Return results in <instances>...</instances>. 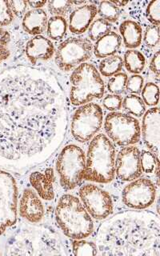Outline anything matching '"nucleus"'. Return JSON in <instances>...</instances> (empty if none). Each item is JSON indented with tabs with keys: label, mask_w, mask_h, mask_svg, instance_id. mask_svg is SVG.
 Listing matches in <instances>:
<instances>
[{
	"label": "nucleus",
	"mask_w": 160,
	"mask_h": 256,
	"mask_svg": "<svg viewBox=\"0 0 160 256\" xmlns=\"http://www.w3.org/2000/svg\"><path fill=\"white\" fill-rule=\"evenodd\" d=\"M68 121L53 72L25 65L0 72V165L22 172L46 162L62 146Z\"/></svg>",
	"instance_id": "f257e3e1"
},
{
	"label": "nucleus",
	"mask_w": 160,
	"mask_h": 256,
	"mask_svg": "<svg viewBox=\"0 0 160 256\" xmlns=\"http://www.w3.org/2000/svg\"><path fill=\"white\" fill-rule=\"evenodd\" d=\"M96 242L102 256L160 254V224L154 214L125 212L98 228Z\"/></svg>",
	"instance_id": "f03ea898"
},
{
	"label": "nucleus",
	"mask_w": 160,
	"mask_h": 256,
	"mask_svg": "<svg viewBox=\"0 0 160 256\" xmlns=\"http://www.w3.org/2000/svg\"><path fill=\"white\" fill-rule=\"evenodd\" d=\"M56 218L65 236L73 240H84L92 234L94 224L90 214L76 196L64 194L56 208Z\"/></svg>",
	"instance_id": "7ed1b4c3"
},
{
	"label": "nucleus",
	"mask_w": 160,
	"mask_h": 256,
	"mask_svg": "<svg viewBox=\"0 0 160 256\" xmlns=\"http://www.w3.org/2000/svg\"><path fill=\"white\" fill-rule=\"evenodd\" d=\"M116 174V148L105 134L94 136L88 146L84 180L108 184Z\"/></svg>",
	"instance_id": "20e7f679"
},
{
	"label": "nucleus",
	"mask_w": 160,
	"mask_h": 256,
	"mask_svg": "<svg viewBox=\"0 0 160 256\" xmlns=\"http://www.w3.org/2000/svg\"><path fill=\"white\" fill-rule=\"evenodd\" d=\"M70 82V100L74 106H82L104 96V80L92 64H80L72 72Z\"/></svg>",
	"instance_id": "39448f33"
},
{
	"label": "nucleus",
	"mask_w": 160,
	"mask_h": 256,
	"mask_svg": "<svg viewBox=\"0 0 160 256\" xmlns=\"http://www.w3.org/2000/svg\"><path fill=\"white\" fill-rule=\"evenodd\" d=\"M56 170L62 188L68 190L76 188L84 180L86 170V156L84 150L74 144L65 146L58 156Z\"/></svg>",
	"instance_id": "423d86ee"
},
{
	"label": "nucleus",
	"mask_w": 160,
	"mask_h": 256,
	"mask_svg": "<svg viewBox=\"0 0 160 256\" xmlns=\"http://www.w3.org/2000/svg\"><path fill=\"white\" fill-rule=\"evenodd\" d=\"M104 128L108 137L118 146H132L140 141V122L129 114L112 112L105 118Z\"/></svg>",
	"instance_id": "0eeeda50"
},
{
	"label": "nucleus",
	"mask_w": 160,
	"mask_h": 256,
	"mask_svg": "<svg viewBox=\"0 0 160 256\" xmlns=\"http://www.w3.org/2000/svg\"><path fill=\"white\" fill-rule=\"evenodd\" d=\"M102 121L104 113L98 104H84L76 110L72 118V136L80 142H88L98 133Z\"/></svg>",
	"instance_id": "6e6552de"
},
{
	"label": "nucleus",
	"mask_w": 160,
	"mask_h": 256,
	"mask_svg": "<svg viewBox=\"0 0 160 256\" xmlns=\"http://www.w3.org/2000/svg\"><path fill=\"white\" fill-rule=\"evenodd\" d=\"M92 50L93 46L88 38H68L56 50V65L62 72H70L92 58Z\"/></svg>",
	"instance_id": "1a4fd4ad"
},
{
	"label": "nucleus",
	"mask_w": 160,
	"mask_h": 256,
	"mask_svg": "<svg viewBox=\"0 0 160 256\" xmlns=\"http://www.w3.org/2000/svg\"><path fill=\"white\" fill-rule=\"evenodd\" d=\"M18 188L12 174L0 170V234L17 220Z\"/></svg>",
	"instance_id": "9d476101"
},
{
	"label": "nucleus",
	"mask_w": 160,
	"mask_h": 256,
	"mask_svg": "<svg viewBox=\"0 0 160 256\" xmlns=\"http://www.w3.org/2000/svg\"><path fill=\"white\" fill-rule=\"evenodd\" d=\"M80 198L88 213L96 220H104L113 212V202L106 190L94 184H86L80 190Z\"/></svg>",
	"instance_id": "9b49d317"
},
{
	"label": "nucleus",
	"mask_w": 160,
	"mask_h": 256,
	"mask_svg": "<svg viewBox=\"0 0 160 256\" xmlns=\"http://www.w3.org/2000/svg\"><path fill=\"white\" fill-rule=\"evenodd\" d=\"M156 188L150 180L136 178L126 185L122 192V200L128 208L142 210L154 202Z\"/></svg>",
	"instance_id": "f8f14e48"
},
{
	"label": "nucleus",
	"mask_w": 160,
	"mask_h": 256,
	"mask_svg": "<svg viewBox=\"0 0 160 256\" xmlns=\"http://www.w3.org/2000/svg\"><path fill=\"white\" fill-rule=\"evenodd\" d=\"M140 152L134 146H128L118 152L116 158V174L122 181L132 182L142 174Z\"/></svg>",
	"instance_id": "ddd939ff"
},
{
	"label": "nucleus",
	"mask_w": 160,
	"mask_h": 256,
	"mask_svg": "<svg viewBox=\"0 0 160 256\" xmlns=\"http://www.w3.org/2000/svg\"><path fill=\"white\" fill-rule=\"evenodd\" d=\"M142 136L144 144L160 160V113L158 108H150L144 114Z\"/></svg>",
	"instance_id": "4468645a"
},
{
	"label": "nucleus",
	"mask_w": 160,
	"mask_h": 256,
	"mask_svg": "<svg viewBox=\"0 0 160 256\" xmlns=\"http://www.w3.org/2000/svg\"><path fill=\"white\" fill-rule=\"evenodd\" d=\"M20 214L29 222L36 224L42 220L44 208L38 194L30 188L25 189L20 198Z\"/></svg>",
	"instance_id": "2eb2a0df"
},
{
	"label": "nucleus",
	"mask_w": 160,
	"mask_h": 256,
	"mask_svg": "<svg viewBox=\"0 0 160 256\" xmlns=\"http://www.w3.org/2000/svg\"><path fill=\"white\" fill-rule=\"evenodd\" d=\"M25 53L30 64H36L40 60L46 61L54 56V45L44 36H36L28 41Z\"/></svg>",
	"instance_id": "dca6fc26"
},
{
	"label": "nucleus",
	"mask_w": 160,
	"mask_h": 256,
	"mask_svg": "<svg viewBox=\"0 0 160 256\" xmlns=\"http://www.w3.org/2000/svg\"><path fill=\"white\" fill-rule=\"evenodd\" d=\"M98 10L94 4L82 5L72 12L69 20V29L73 34H82L93 22Z\"/></svg>",
	"instance_id": "f3484780"
},
{
	"label": "nucleus",
	"mask_w": 160,
	"mask_h": 256,
	"mask_svg": "<svg viewBox=\"0 0 160 256\" xmlns=\"http://www.w3.org/2000/svg\"><path fill=\"white\" fill-rule=\"evenodd\" d=\"M29 180L40 198L48 201L54 198V174L52 168H48L44 172H32Z\"/></svg>",
	"instance_id": "a211bd4d"
},
{
	"label": "nucleus",
	"mask_w": 160,
	"mask_h": 256,
	"mask_svg": "<svg viewBox=\"0 0 160 256\" xmlns=\"http://www.w3.org/2000/svg\"><path fill=\"white\" fill-rule=\"evenodd\" d=\"M48 16L42 9H32L26 12L22 17V28L32 36H40L48 26Z\"/></svg>",
	"instance_id": "6ab92c4d"
},
{
	"label": "nucleus",
	"mask_w": 160,
	"mask_h": 256,
	"mask_svg": "<svg viewBox=\"0 0 160 256\" xmlns=\"http://www.w3.org/2000/svg\"><path fill=\"white\" fill-rule=\"evenodd\" d=\"M121 37L116 32H110L96 41L93 52L97 58H106L116 54L121 46Z\"/></svg>",
	"instance_id": "aec40b11"
},
{
	"label": "nucleus",
	"mask_w": 160,
	"mask_h": 256,
	"mask_svg": "<svg viewBox=\"0 0 160 256\" xmlns=\"http://www.w3.org/2000/svg\"><path fill=\"white\" fill-rule=\"evenodd\" d=\"M120 32L126 48L134 49L142 42V28L133 20H126L120 24Z\"/></svg>",
	"instance_id": "412c9836"
},
{
	"label": "nucleus",
	"mask_w": 160,
	"mask_h": 256,
	"mask_svg": "<svg viewBox=\"0 0 160 256\" xmlns=\"http://www.w3.org/2000/svg\"><path fill=\"white\" fill-rule=\"evenodd\" d=\"M124 65L130 73L138 74L144 70L146 64V60L144 54L138 50H128L125 52Z\"/></svg>",
	"instance_id": "4be33fe9"
},
{
	"label": "nucleus",
	"mask_w": 160,
	"mask_h": 256,
	"mask_svg": "<svg viewBox=\"0 0 160 256\" xmlns=\"http://www.w3.org/2000/svg\"><path fill=\"white\" fill-rule=\"evenodd\" d=\"M68 22L62 16H52L48 21V34L53 40H61L66 36Z\"/></svg>",
	"instance_id": "5701e85b"
},
{
	"label": "nucleus",
	"mask_w": 160,
	"mask_h": 256,
	"mask_svg": "<svg viewBox=\"0 0 160 256\" xmlns=\"http://www.w3.org/2000/svg\"><path fill=\"white\" fill-rule=\"evenodd\" d=\"M122 108L128 113L134 117H141L146 112V104L137 94H129L122 100Z\"/></svg>",
	"instance_id": "b1692460"
},
{
	"label": "nucleus",
	"mask_w": 160,
	"mask_h": 256,
	"mask_svg": "<svg viewBox=\"0 0 160 256\" xmlns=\"http://www.w3.org/2000/svg\"><path fill=\"white\" fill-rule=\"evenodd\" d=\"M124 66V60L118 56H108L102 58L100 64V72L106 77H112L120 73Z\"/></svg>",
	"instance_id": "393cba45"
},
{
	"label": "nucleus",
	"mask_w": 160,
	"mask_h": 256,
	"mask_svg": "<svg viewBox=\"0 0 160 256\" xmlns=\"http://www.w3.org/2000/svg\"><path fill=\"white\" fill-rule=\"evenodd\" d=\"M110 32H112V24L101 18L94 20L88 28L89 37L92 41H96V42Z\"/></svg>",
	"instance_id": "a878e982"
},
{
	"label": "nucleus",
	"mask_w": 160,
	"mask_h": 256,
	"mask_svg": "<svg viewBox=\"0 0 160 256\" xmlns=\"http://www.w3.org/2000/svg\"><path fill=\"white\" fill-rule=\"evenodd\" d=\"M98 14L102 20L108 22H114L118 20L120 16V8L112 4L110 1H102L100 2Z\"/></svg>",
	"instance_id": "bb28decb"
},
{
	"label": "nucleus",
	"mask_w": 160,
	"mask_h": 256,
	"mask_svg": "<svg viewBox=\"0 0 160 256\" xmlns=\"http://www.w3.org/2000/svg\"><path fill=\"white\" fill-rule=\"evenodd\" d=\"M73 254L76 256H96L98 254V246L94 242L84 240H74L72 242Z\"/></svg>",
	"instance_id": "cd10ccee"
},
{
	"label": "nucleus",
	"mask_w": 160,
	"mask_h": 256,
	"mask_svg": "<svg viewBox=\"0 0 160 256\" xmlns=\"http://www.w3.org/2000/svg\"><path fill=\"white\" fill-rule=\"evenodd\" d=\"M142 100L149 106L158 105L160 100V88L154 82H148L142 89Z\"/></svg>",
	"instance_id": "c85d7f7f"
},
{
	"label": "nucleus",
	"mask_w": 160,
	"mask_h": 256,
	"mask_svg": "<svg viewBox=\"0 0 160 256\" xmlns=\"http://www.w3.org/2000/svg\"><path fill=\"white\" fill-rule=\"evenodd\" d=\"M128 76L125 73H118L112 76L108 84V89L112 94L120 96L126 90V84Z\"/></svg>",
	"instance_id": "c756f323"
},
{
	"label": "nucleus",
	"mask_w": 160,
	"mask_h": 256,
	"mask_svg": "<svg viewBox=\"0 0 160 256\" xmlns=\"http://www.w3.org/2000/svg\"><path fill=\"white\" fill-rule=\"evenodd\" d=\"M140 165L142 172L150 174L158 166V160L153 153L144 150L140 152Z\"/></svg>",
	"instance_id": "7c9ffc66"
},
{
	"label": "nucleus",
	"mask_w": 160,
	"mask_h": 256,
	"mask_svg": "<svg viewBox=\"0 0 160 256\" xmlns=\"http://www.w3.org/2000/svg\"><path fill=\"white\" fill-rule=\"evenodd\" d=\"M160 26L149 25L144 32V40L148 48H154L160 44Z\"/></svg>",
	"instance_id": "2f4dec72"
},
{
	"label": "nucleus",
	"mask_w": 160,
	"mask_h": 256,
	"mask_svg": "<svg viewBox=\"0 0 160 256\" xmlns=\"http://www.w3.org/2000/svg\"><path fill=\"white\" fill-rule=\"evenodd\" d=\"M48 6L50 14L62 17L70 12L72 4L70 1H49Z\"/></svg>",
	"instance_id": "473e14b6"
},
{
	"label": "nucleus",
	"mask_w": 160,
	"mask_h": 256,
	"mask_svg": "<svg viewBox=\"0 0 160 256\" xmlns=\"http://www.w3.org/2000/svg\"><path fill=\"white\" fill-rule=\"evenodd\" d=\"M146 17L152 25L160 26V0H154L149 2L146 8Z\"/></svg>",
	"instance_id": "72a5a7b5"
},
{
	"label": "nucleus",
	"mask_w": 160,
	"mask_h": 256,
	"mask_svg": "<svg viewBox=\"0 0 160 256\" xmlns=\"http://www.w3.org/2000/svg\"><path fill=\"white\" fill-rule=\"evenodd\" d=\"M10 36L9 32L2 28H0V64L8 60L10 56L9 44Z\"/></svg>",
	"instance_id": "f704fd0d"
},
{
	"label": "nucleus",
	"mask_w": 160,
	"mask_h": 256,
	"mask_svg": "<svg viewBox=\"0 0 160 256\" xmlns=\"http://www.w3.org/2000/svg\"><path fill=\"white\" fill-rule=\"evenodd\" d=\"M14 20V14L10 10L8 1L0 0V28L8 26Z\"/></svg>",
	"instance_id": "c9c22d12"
},
{
	"label": "nucleus",
	"mask_w": 160,
	"mask_h": 256,
	"mask_svg": "<svg viewBox=\"0 0 160 256\" xmlns=\"http://www.w3.org/2000/svg\"><path fill=\"white\" fill-rule=\"evenodd\" d=\"M144 78L140 74H134L128 78L126 90L132 94H140L144 86Z\"/></svg>",
	"instance_id": "e433bc0d"
},
{
	"label": "nucleus",
	"mask_w": 160,
	"mask_h": 256,
	"mask_svg": "<svg viewBox=\"0 0 160 256\" xmlns=\"http://www.w3.org/2000/svg\"><path fill=\"white\" fill-rule=\"evenodd\" d=\"M102 104L106 110L117 112L122 108V98L118 94H109L104 98Z\"/></svg>",
	"instance_id": "4c0bfd02"
},
{
	"label": "nucleus",
	"mask_w": 160,
	"mask_h": 256,
	"mask_svg": "<svg viewBox=\"0 0 160 256\" xmlns=\"http://www.w3.org/2000/svg\"><path fill=\"white\" fill-rule=\"evenodd\" d=\"M8 4L10 6L13 14L18 18L24 17V14H26V8L28 6L26 1H8Z\"/></svg>",
	"instance_id": "58836bf2"
},
{
	"label": "nucleus",
	"mask_w": 160,
	"mask_h": 256,
	"mask_svg": "<svg viewBox=\"0 0 160 256\" xmlns=\"http://www.w3.org/2000/svg\"><path fill=\"white\" fill-rule=\"evenodd\" d=\"M160 50L156 52V54L152 57L150 62V70L156 76V78H160Z\"/></svg>",
	"instance_id": "ea45409f"
},
{
	"label": "nucleus",
	"mask_w": 160,
	"mask_h": 256,
	"mask_svg": "<svg viewBox=\"0 0 160 256\" xmlns=\"http://www.w3.org/2000/svg\"><path fill=\"white\" fill-rule=\"evenodd\" d=\"M46 1H29L28 2V5L33 9H41L42 6L46 5Z\"/></svg>",
	"instance_id": "a19ab883"
},
{
	"label": "nucleus",
	"mask_w": 160,
	"mask_h": 256,
	"mask_svg": "<svg viewBox=\"0 0 160 256\" xmlns=\"http://www.w3.org/2000/svg\"><path fill=\"white\" fill-rule=\"evenodd\" d=\"M110 2L118 8L121 6H125L126 4H128V1H110Z\"/></svg>",
	"instance_id": "79ce46f5"
},
{
	"label": "nucleus",
	"mask_w": 160,
	"mask_h": 256,
	"mask_svg": "<svg viewBox=\"0 0 160 256\" xmlns=\"http://www.w3.org/2000/svg\"><path fill=\"white\" fill-rule=\"evenodd\" d=\"M72 4H76V5H82L85 4V1H70Z\"/></svg>",
	"instance_id": "37998d69"
}]
</instances>
